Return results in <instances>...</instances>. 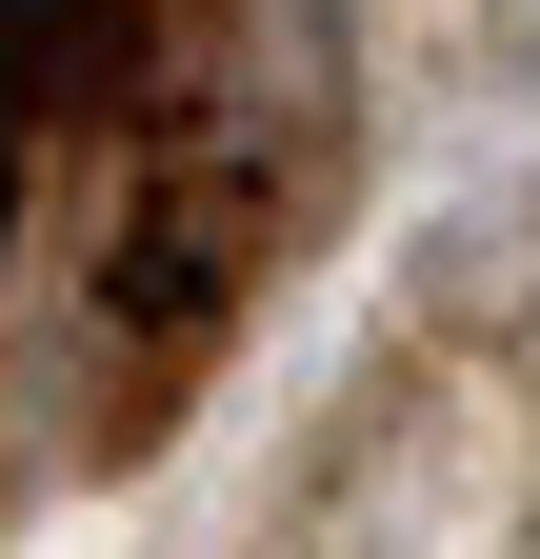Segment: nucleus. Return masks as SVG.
<instances>
[]
</instances>
